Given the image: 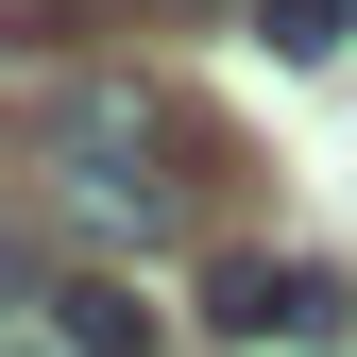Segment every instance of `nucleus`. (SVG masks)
<instances>
[{
	"mask_svg": "<svg viewBox=\"0 0 357 357\" xmlns=\"http://www.w3.org/2000/svg\"><path fill=\"white\" fill-rule=\"evenodd\" d=\"M170 102L137 68H68L52 102H34V221H68V238L102 255H153L170 221H188V188H170Z\"/></svg>",
	"mask_w": 357,
	"mask_h": 357,
	"instance_id": "f257e3e1",
	"label": "nucleus"
},
{
	"mask_svg": "<svg viewBox=\"0 0 357 357\" xmlns=\"http://www.w3.org/2000/svg\"><path fill=\"white\" fill-rule=\"evenodd\" d=\"M340 306H357V289L324 273V255H221V273H204V324L238 340V357H273V340H289V357L340 340Z\"/></svg>",
	"mask_w": 357,
	"mask_h": 357,
	"instance_id": "f03ea898",
	"label": "nucleus"
},
{
	"mask_svg": "<svg viewBox=\"0 0 357 357\" xmlns=\"http://www.w3.org/2000/svg\"><path fill=\"white\" fill-rule=\"evenodd\" d=\"M0 324H52L68 357H153V306L119 289V273H52V255H0Z\"/></svg>",
	"mask_w": 357,
	"mask_h": 357,
	"instance_id": "7ed1b4c3",
	"label": "nucleus"
},
{
	"mask_svg": "<svg viewBox=\"0 0 357 357\" xmlns=\"http://www.w3.org/2000/svg\"><path fill=\"white\" fill-rule=\"evenodd\" d=\"M238 17H255V52L306 68V52H340V34H357V0H238Z\"/></svg>",
	"mask_w": 357,
	"mask_h": 357,
	"instance_id": "20e7f679",
	"label": "nucleus"
},
{
	"mask_svg": "<svg viewBox=\"0 0 357 357\" xmlns=\"http://www.w3.org/2000/svg\"><path fill=\"white\" fill-rule=\"evenodd\" d=\"M0 357H68V340H52V324H0Z\"/></svg>",
	"mask_w": 357,
	"mask_h": 357,
	"instance_id": "39448f33",
	"label": "nucleus"
}]
</instances>
